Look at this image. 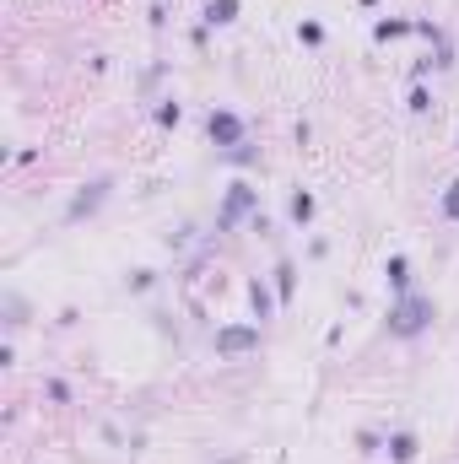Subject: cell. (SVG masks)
Returning a JSON list of instances; mask_svg holds the SVG:
<instances>
[{
	"label": "cell",
	"mask_w": 459,
	"mask_h": 464,
	"mask_svg": "<svg viewBox=\"0 0 459 464\" xmlns=\"http://www.w3.org/2000/svg\"><path fill=\"white\" fill-rule=\"evenodd\" d=\"M249 205H254V195H249V189H243V184H238V189H232V195H227V211H222V227H232V222H238V216H243V211H249Z\"/></svg>",
	"instance_id": "277c9868"
},
{
	"label": "cell",
	"mask_w": 459,
	"mask_h": 464,
	"mask_svg": "<svg viewBox=\"0 0 459 464\" xmlns=\"http://www.w3.org/2000/svg\"><path fill=\"white\" fill-rule=\"evenodd\" d=\"M389 281H395V286H405V260H400V254L389 260Z\"/></svg>",
	"instance_id": "9c48e42d"
},
{
	"label": "cell",
	"mask_w": 459,
	"mask_h": 464,
	"mask_svg": "<svg viewBox=\"0 0 459 464\" xmlns=\"http://www.w3.org/2000/svg\"><path fill=\"white\" fill-rule=\"evenodd\" d=\"M443 205H449V211H454V216H459V184H454V189H449V200H443Z\"/></svg>",
	"instance_id": "30bf717a"
},
{
	"label": "cell",
	"mask_w": 459,
	"mask_h": 464,
	"mask_svg": "<svg viewBox=\"0 0 459 464\" xmlns=\"http://www.w3.org/2000/svg\"><path fill=\"white\" fill-rule=\"evenodd\" d=\"M427 319H432V303H427V297H405V303L395 308V319H389V324H395V335H416Z\"/></svg>",
	"instance_id": "6da1fadb"
},
{
	"label": "cell",
	"mask_w": 459,
	"mask_h": 464,
	"mask_svg": "<svg viewBox=\"0 0 459 464\" xmlns=\"http://www.w3.org/2000/svg\"><path fill=\"white\" fill-rule=\"evenodd\" d=\"M211 141L216 146H243V119L238 114H211Z\"/></svg>",
	"instance_id": "3957f363"
},
{
	"label": "cell",
	"mask_w": 459,
	"mask_h": 464,
	"mask_svg": "<svg viewBox=\"0 0 459 464\" xmlns=\"http://www.w3.org/2000/svg\"><path fill=\"white\" fill-rule=\"evenodd\" d=\"M292 216H297V222H308V216H313V195H292Z\"/></svg>",
	"instance_id": "52a82bcc"
},
{
	"label": "cell",
	"mask_w": 459,
	"mask_h": 464,
	"mask_svg": "<svg viewBox=\"0 0 459 464\" xmlns=\"http://www.w3.org/2000/svg\"><path fill=\"white\" fill-rule=\"evenodd\" d=\"M276 286H281V297H292V264H281V270H276Z\"/></svg>",
	"instance_id": "ba28073f"
},
{
	"label": "cell",
	"mask_w": 459,
	"mask_h": 464,
	"mask_svg": "<svg viewBox=\"0 0 459 464\" xmlns=\"http://www.w3.org/2000/svg\"><path fill=\"white\" fill-rule=\"evenodd\" d=\"M389 448H395V459H400V464H411V459H416V437H405V432H400Z\"/></svg>",
	"instance_id": "8992f818"
},
{
	"label": "cell",
	"mask_w": 459,
	"mask_h": 464,
	"mask_svg": "<svg viewBox=\"0 0 459 464\" xmlns=\"http://www.w3.org/2000/svg\"><path fill=\"white\" fill-rule=\"evenodd\" d=\"M232 11H238V0H211V6H206L211 22H232Z\"/></svg>",
	"instance_id": "5b68a950"
},
{
	"label": "cell",
	"mask_w": 459,
	"mask_h": 464,
	"mask_svg": "<svg viewBox=\"0 0 459 464\" xmlns=\"http://www.w3.org/2000/svg\"><path fill=\"white\" fill-rule=\"evenodd\" d=\"M259 345V329H216V351L222 357H243Z\"/></svg>",
	"instance_id": "7a4b0ae2"
}]
</instances>
